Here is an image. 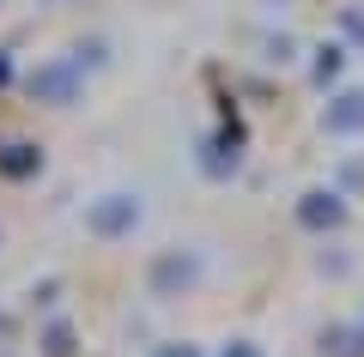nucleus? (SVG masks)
<instances>
[{
    "instance_id": "9b49d317",
    "label": "nucleus",
    "mask_w": 364,
    "mask_h": 357,
    "mask_svg": "<svg viewBox=\"0 0 364 357\" xmlns=\"http://www.w3.org/2000/svg\"><path fill=\"white\" fill-rule=\"evenodd\" d=\"M334 31H340L346 49L364 55V0H346V6H340V13H334Z\"/></svg>"
},
{
    "instance_id": "6e6552de",
    "label": "nucleus",
    "mask_w": 364,
    "mask_h": 357,
    "mask_svg": "<svg viewBox=\"0 0 364 357\" xmlns=\"http://www.w3.org/2000/svg\"><path fill=\"white\" fill-rule=\"evenodd\" d=\"M346 43H340V37H322V43H316V49H310V85L316 91H334L340 85V79H346Z\"/></svg>"
},
{
    "instance_id": "f8f14e48",
    "label": "nucleus",
    "mask_w": 364,
    "mask_h": 357,
    "mask_svg": "<svg viewBox=\"0 0 364 357\" xmlns=\"http://www.w3.org/2000/svg\"><path fill=\"white\" fill-rule=\"evenodd\" d=\"M207 357H267V345H261V339H249V333H231V339L207 345Z\"/></svg>"
},
{
    "instance_id": "7ed1b4c3",
    "label": "nucleus",
    "mask_w": 364,
    "mask_h": 357,
    "mask_svg": "<svg viewBox=\"0 0 364 357\" xmlns=\"http://www.w3.org/2000/svg\"><path fill=\"white\" fill-rule=\"evenodd\" d=\"M18 85H25V97L43 103V109H73V103H85L91 73L73 61V55H43V61L18 79Z\"/></svg>"
},
{
    "instance_id": "a211bd4d",
    "label": "nucleus",
    "mask_w": 364,
    "mask_h": 357,
    "mask_svg": "<svg viewBox=\"0 0 364 357\" xmlns=\"http://www.w3.org/2000/svg\"><path fill=\"white\" fill-rule=\"evenodd\" d=\"M0 357H18V351H0Z\"/></svg>"
},
{
    "instance_id": "9d476101",
    "label": "nucleus",
    "mask_w": 364,
    "mask_h": 357,
    "mask_svg": "<svg viewBox=\"0 0 364 357\" xmlns=\"http://www.w3.org/2000/svg\"><path fill=\"white\" fill-rule=\"evenodd\" d=\"M37 345H43V357H79V333H73V321H61V315L37 333Z\"/></svg>"
},
{
    "instance_id": "2eb2a0df",
    "label": "nucleus",
    "mask_w": 364,
    "mask_h": 357,
    "mask_svg": "<svg viewBox=\"0 0 364 357\" xmlns=\"http://www.w3.org/2000/svg\"><path fill=\"white\" fill-rule=\"evenodd\" d=\"M18 333H25V321H18L13 309H0V351H13V345H18Z\"/></svg>"
},
{
    "instance_id": "0eeeda50",
    "label": "nucleus",
    "mask_w": 364,
    "mask_h": 357,
    "mask_svg": "<svg viewBox=\"0 0 364 357\" xmlns=\"http://www.w3.org/2000/svg\"><path fill=\"white\" fill-rule=\"evenodd\" d=\"M43 170H49V152H43L37 140H0V182H37Z\"/></svg>"
},
{
    "instance_id": "f03ea898",
    "label": "nucleus",
    "mask_w": 364,
    "mask_h": 357,
    "mask_svg": "<svg viewBox=\"0 0 364 357\" xmlns=\"http://www.w3.org/2000/svg\"><path fill=\"white\" fill-rule=\"evenodd\" d=\"M140 285H146V297H152V303H182V297H195L200 285H207V260H200V248H182V243L152 248Z\"/></svg>"
},
{
    "instance_id": "dca6fc26",
    "label": "nucleus",
    "mask_w": 364,
    "mask_h": 357,
    "mask_svg": "<svg viewBox=\"0 0 364 357\" xmlns=\"http://www.w3.org/2000/svg\"><path fill=\"white\" fill-rule=\"evenodd\" d=\"M13 79H18V67H13V55H6V49H0V91H6V85H13Z\"/></svg>"
},
{
    "instance_id": "f257e3e1",
    "label": "nucleus",
    "mask_w": 364,
    "mask_h": 357,
    "mask_svg": "<svg viewBox=\"0 0 364 357\" xmlns=\"http://www.w3.org/2000/svg\"><path fill=\"white\" fill-rule=\"evenodd\" d=\"M146 224V194L140 188H97L79 206V230L91 243H134Z\"/></svg>"
},
{
    "instance_id": "423d86ee",
    "label": "nucleus",
    "mask_w": 364,
    "mask_h": 357,
    "mask_svg": "<svg viewBox=\"0 0 364 357\" xmlns=\"http://www.w3.org/2000/svg\"><path fill=\"white\" fill-rule=\"evenodd\" d=\"M195 164H200V176H207V182H231L237 170H243V128L225 121L219 133H207L200 152H195Z\"/></svg>"
},
{
    "instance_id": "ddd939ff",
    "label": "nucleus",
    "mask_w": 364,
    "mask_h": 357,
    "mask_svg": "<svg viewBox=\"0 0 364 357\" xmlns=\"http://www.w3.org/2000/svg\"><path fill=\"white\" fill-rule=\"evenodd\" d=\"M261 61H273V67H291V61H298V37H286V31L261 37Z\"/></svg>"
},
{
    "instance_id": "f3484780",
    "label": "nucleus",
    "mask_w": 364,
    "mask_h": 357,
    "mask_svg": "<svg viewBox=\"0 0 364 357\" xmlns=\"http://www.w3.org/2000/svg\"><path fill=\"white\" fill-rule=\"evenodd\" d=\"M37 6H61V0H37Z\"/></svg>"
},
{
    "instance_id": "39448f33",
    "label": "nucleus",
    "mask_w": 364,
    "mask_h": 357,
    "mask_svg": "<svg viewBox=\"0 0 364 357\" xmlns=\"http://www.w3.org/2000/svg\"><path fill=\"white\" fill-rule=\"evenodd\" d=\"M322 133L328 140H364V85H334V91H322Z\"/></svg>"
},
{
    "instance_id": "1a4fd4ad",
    "label": "nucleus",
    "mask_w": 364,
    "mask_h": 357,
    "mask_svg": "<svg viewBox=\"0 0 364 357\" xmlns=\"http://www.w3.org/2000/svg\"><path fill=\"white\" fill-rule=\"evenodd\" d=\"M316 357H364L358 321H328V327L316 333Z\"/></svg>"
},
{
    "instance_id": "412c9836",
    "label": "nucleus",
    "mask_w": 364,
    "mask_h": 357,
    "mask_svg": "<svg viewBox=\"0 0 364 357\" xmlns=\"http://www.w3.org/2000/svg\"><path fill=\"white\" fill-rule=\"evenodd\" d=\"M0 6H6V0H0Z\"/></svg>"
},
{
    "instance_id": "aec40b11",
    "label": "nucleus",
    "mask_w": 364,
    "mask_h": 357,
    "mask_svg": "<svg viewBox=\"0 0 364 357\" xmlns=\"http://www.w3.org/2000/svg\"><path fill=\"white\" fill-rule=\"evenodd\" d=\"M0 243H6V230H0Z\"/></svg>"
},
{
    "instance_id": "6ab92c4d",
    "label": "nucleus",
    "mask_w": 364,
    "mask_h": 357,
    "mask_svg": "<svg viewBox=\"0 0 364 357\" xmlns=\"http://www.w3.org/2000/svg\"><path fill=\"white\" fill-rule=\"evenodd\" d=\"M358 333H364V315H358Z\"/></svg>"
},
{
    "instance_id": "4468645a",
    "label": "nucleus",
    "mask_w": 364,
    "mask_h": 357,
    "mask_svg": "<svg viewBox=\"0 0 364 357\" xmlns=\"http://www.w3.org/2000/svg\"><path fill=\"white\" fill-rule=\"evenodd\" d=\"M152 357H207V345L200 339H158Z\"/></svg>"
},
{
    "instance_id": "20e7f679",
    "label": "nucleus",
    "mask_w": 364,
    "mask_h": 357,
    "mask_svg": "<svg viewBox=\"0 0 364 357\" xmlns=\"http://www.w3.org/2000/svg\"><path fill=\"white\" fill-rule=\"evenodd\" d=\"M291 224L304 230V236H340V230L352 224V194L340 188V182H310V188L291 200Z\"/></svg>"
}]
</instances>
